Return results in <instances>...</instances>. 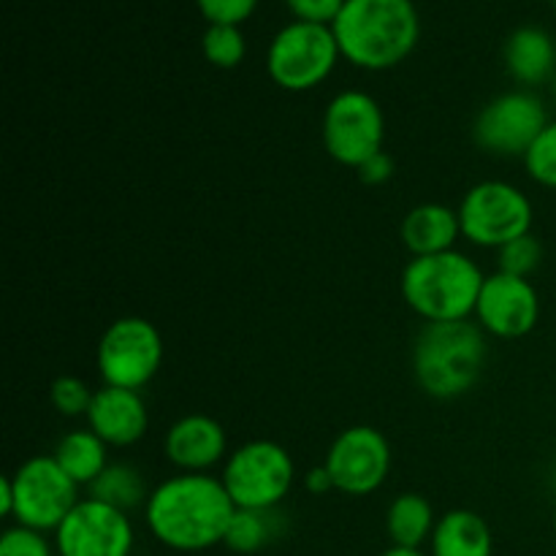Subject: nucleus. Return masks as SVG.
<instances>
[{"label":"nucleus","instance_id":"obj_1","mask_svg":"<svg viewBox=\"0 0 556 556\" xmlns=\"http://www.w3.org/2000/svg\"><path fill=\"white\" fill-rule=\"evenodd\" d=\"M237 505L228 497L220 476L177 472L150 492L144 505L147 530L172 552L195 554L226 541Z\"/></svg>","mask_w":556,"mask_h":556},{"label":"nucleus","instance_id":"obj_2","mask_svg":"<svg viewBox=\"0 0 556 556\" xmlns=\"http://www.w3.org/2000/svg\"><path fill=\"white\" fill-rule=\"evenodd\" d=\"M331 30L353 68L391 71L416 52L421 16L413 0H345Z\"/></svg>","mask_w":556,"mask_h":556},{"label":"nucleus","instance_id":"obj_3","mask_svg":"<svg viewBox=\"0 0 556 556\" xmlns=\"http://www.w3.org/2000/svg\"><path fill=\"white\" fill-rule=\"evenodd\" d=\"M413 378L440 402L470 394L486 369V331L476 320L424 324L413 340Z\"/></svg>","mask_w":556,"mask_h":556},{"label":"nucleus","instance_id":"obj_4","mask_svg":"<svg viewBox=\"0 0 556 556\" xmlns=\"http://www.w3.org/2000/svg\"><path fill=\"white\" fill-rule=\"evenodd\" d=\"M483 280L486 275L476 258L462 250H448L407 261L400 277V291L407 307L424 324H451L476 315Z\"/></svg>","mask_w":556,"mask_h":556},{"label":"nucleus","instance_id":"obj_5","mask_svg":"<svg viewBox=\"0 0 556 556\" xmlns=\"http://www.w3.org/2000/svg\"><path fill=\"white\" fill-rule=\"evenodd\" d=\"M220 481L239 510H275L291 494L296 465L275 440H250L223 462Z\"/></svg>","mask_w":556,"mask_h":556},{"label":"nucleus","instance_id":"obj_6","mask_svg":"<svg viewBox=\"0 0 556 556\" xmlns=\"http://www.w3.org/2000/svg\"><path fill=\"white\" fill-rule=\"evenodd\" d=\"M340 60V43L329 25L293 20L269 41L266 74L280 90L309 92L334 74Z\"/></svg>","mask_w":556,"mask_h":556},{"label":"nucleus","instance_id":"obj_7","mask_svg":"<svg viewBox=\"0 0 556 556\" xmlns=\"http://www.w3.org/2000/svg\"><path fill=\"white\" fill-rule=\"evenodd\" d=\"M456 212H459L462 239L483 250H500L503 244L532 233V220H535L530 195L503 179H483L472 185L462 195Z\"/></svg>","mask_w":556,"mask_h":556},{"label":"nucleus","instance_id":"obj_8","mask_svg":"<svg viewBox=\"0 0 556 556\" xmlns=\"http://www.w3.org/2000/svg\"><path fill=\"white\" fill-rule=\"evenodd\" d=\"M103 386L141 391L163 367V337L152 320L125 315L103 329L96 348Z\"/></svg>","mask_w":556,"mask_h":556},{"label":"nucleus","instance_id":"obj_9","mask_svg":"<svg viewBox=\"0 0 556 556\" xmlns=\"http://www.w3.org/2000/svg\"><path fill=\"white\" fill-rule=\"evenodd\" d=\"M326 155L345 168H358L383 152L386 114L378 98L364 90H342L326 103L320 119Z\"/></svg>","mask_w":556,"mask_h":556},{"label":"nucleus","instance_id":"obj_10","mask_svg":"<svg viewBox=\"0 0 556 556\" xmlns=\"http://www.w3.org/2000/svg\"><path fill=\"white\" fill-rule=\"evenodd\" d=\"M552 123L538 92L516 90L494 96L472 119V141L478 150L497 157H525L532 141Z\"/></svg>","mask_w":556,"mask_h":556},{"label":"nucleus","instance_id":"obj_11","mask_svg":"<svg viewBox=\"0 0 556 556\" xmlns=\"http://www.w3.org/2000/svg\"><path fill=\"white\" fill-rule=\"evenodd\" d=\"M9 478L14 489L11 519L30 530L54 532L81 500V486L65 476L54 456H33L22 462Z\"/></svg>","mask_w":556,"mask_h":556},{"label":"nucleus","instance_id":"obj_12","mask_svg":"<svg viewBox=\"0 0 556 556\" xmlns=\"http://www.w3.org/2000/svg\"><path fill=\"white\" fill-rule=\"evenodd\" d=\"M394 454L391 443L380 429L358 424L331 440L326 451L324 467L334 481V492L348 497H367L375 494L389 478Z\"/></svg>","mask_w":556,"mask_h":556},{"label":"nucleus","instance_id":"obj_13","mask_svg":"<svg viewBox=\"0 0 556 556\" xmlns=\"http://www.w3.org/2000/svg\"><path fill=\"white\" fill-rule=\"evenodd\" d=\"M52 535L58 556H130L136 546L130 514L96 497L79 500Z\"/></svg>","mask_w":556,"mask_h":556},{"label":"nucleus","instance_id":"obj_14","mask_svg":"<svg viewBox=\"0 0 556 556\" xmlns=\"http://www.w3.org/2000/svg\"><path fill=\"white\" fill-rule=\"evenodd\" d=\"M472 318L497 340H521L541 320L538 288L525 277L505 275V271L486 275Z\"/></svg>","mask_w":556,"mask_h":556},{"label":"nucleus","instance_id":"obj_15","mask_svg":"<svg viewBox=\"0 0 556 556\" xmlns=\"http://www.w3.org/2000/svg\"><path fill=\"white\" fill-rule=\"evenodd\" d=\"M228 434L217 418L188 413L166 429L163 456L177 472H212L228 459Z\"/></svg>","mask_w":556,"mask_h":556},{"label":"nucleus","instance_id":"obj_16","mask_svg":"<svg viewBox=\"0 0 556 556\" xmlns=\"http://www.w3.org/2000/svg\"><path fill=\"white\" fill-rule=\"evenodd\" d=\"M85 418L87 429H92L109 448H130L144 440L150 429V410L141 391L114 386H101L96 391Z\"/></svg>","mask_w":556,"mask_h":556},{"label":"nucleus","instance_id":"obj_17","mask_svg":"<svg viewBox=\"0 0 556 556\" xmlns=\"http://www.w3.org/2000/svg\"><path fill=\"white\" fill-rule=\"evenodd\" d=\"M503 63L510 79L525 90L552 85L556 74V43L552 33L538 25L516 27L503 47Z\"/></svg>","mask_w":556,"mask_h":556},{"label":"nucleus","instance_id":"obj_18","mask_svg":"<svg viewBox=\"0 0 556 556\" xmlns=\"http://www.w3.org/2000/svg\"><path fill=\"white\" fill-rule=\"evenodd\" d=\"M400 237L413 258L448 253V250H456V242L462 239L459 212L451 210L448 204H434V201L413 206L402 220Z\"/></svg>","mask_w":556,"mask_h":556},{"label":"nucleus","instance_id":"obj_19","mask_svg":"<svg viewBox=\"0 0 556 556\" xmlns=\"http://www.w3.org/2000/svg\"><path fill=\"white\" fill-rule=\"evenodd\" d=\"M492 527L476 510L456 508L438 519L429 541V556H492Z\"/></svg>","mask_w":556,"mask_h":556},{"label":"nucleus","instance_id":"obj_20","mask_svg":"<svg viewBox=\"0 0 556 556\" xmlns=\"http://www.w3.org/2000/svg\"><path fill=\"white\" fill-rule=\"evenodd\" d=\"M438 527V514L429 497L418 492L396 494L386 510V532H389L391 546L421 548L432 541V532Z\"/></svg>","mask_w":556,"mask_h":556},{"label":"nucleus","instance_id":"obj_21","mask_svg":"<svg viewBox=\"0 0 556 556\" xmlns=\"http://www.w3.org/2000/svg\"><path fill=\"white\" fill-rule=\"evenodd\" d=\"M52 456L71 481L87 489L112 465V459H109V445L92 429H74V432L63 434L58 440V445H54Z\"/></svg>","mask_w":556,"mask_h":556},{"label":"nucleus","instance_id":"obj_22","mask_svg":"<svg viewBox=\"0 0 556 556\" xmlns=\"http://www.w3.org/2000/svg\"><path fill=\"white\" fill-rule=\"evenodd\" d=\"M90 497L130 514L136 508H144L150 500V489H147L144 472L139 467L130 462H112L90 486Z\"/></svg>","mask_w":556,"mask_h":556},{"label":"nucleus","instance_id":"obj_23","mask_svg":"<svg viewBox=\"0 0 556 556\" xmlns=\"http://www.w3.org/2000/svg\"><path fill=\"white\" fill-rule=\"evenodd\" d=\"M282 530H286V521H282L280 508L275 510H239L237 508L231 525H228L223 546L231 548L233 554H258L261 548L275 543L277 538L282 535Z\"/></svg>","mask_w":556,"mask_h":556},{"label":"nucleus","instance_id":"obj_24","mask_svg":"<svg viewBox=\"0 0 556 556\" xmlns=\"http://www.w3.org/2000/svg\"><path fill=\"white\" fill-rule=\"evenodd\" d=\"M201 52L206 63L215 68H237L248 54V41H244L242 27L237 25H206L201 36Z\"/></svg>","mask_w":556,"mask_h":556},{"label":"nucleus","instance_id":"obj_25","mask_svg":"<svg viewBox=\"0 0 556 556\" xmlns=\"http://www.w3.org/2000/svg\"><path fill=\"white\" fill-rule=\"evenodd\" d=\"M543 264V244L541 239L532 237V233H525V237L514 239V242L503 244L497 250V271H505V275L525 277L530 280Z\"/></svg>","mask_w":556,"mask_h":556},{"label":"nucleus","instance_id":"obj_26","mask_svg":"<svg viewBox=\"0 0 556 556\" xmlns=\"http://www.w3.org/2000/svg\"><path fill=\"white\" fill-rule=\"evenodd\" d=\"M521 161H525V168L532 182H538L541 188L556 190V119L543 128V134L532 141V147Z\"/></svg>","mask_w":556,"mask_h":556},{"label":"nucleus","instance_id":"obj_27","mask_svg":"<svg viewBox=\"0 0 556 556\" xmlns=\"http://www.w3.org/2000/svg\"><path fill=\"white\" fill-rule=\"evenodd\" d=\"M92 396H96V391L85 380L76 378V375H60L52 383V389H49L52 407L65 418L87 416V410L92 405Z\"/></svg>","mask_w":556,"mask_h":556},{"label":"nucleus","instance_id":"obj_28","mask_svg":"<svg viewBox=\"0 0 556 556\" xmlns=\"http://www.w3.org/2000/svg\"><path fill=\"white\" fill-rule=\"evenodd\" d=\"M0 556H58V548L47 532L14 525L0 535Z\"/></svg>","mask_w":556,"mask_h":556},{"label":"nucleus","instance_id":"obj_29","mask_svg":"<svg viewBox=\"0 0 556 556\" xmlns=\"http://www.w3.org/2000/svg\"><path fill=\"white\" fill-rule=\"evenodd\" d=\"M261 0H195V9L206 25H237L242 27L255 14Z\"/></svg>","mask_w":556,"mask_h":556},{"label":"nucleus","instance_id":"obj_30","mask_svg":"<svg viewBox=\"0 0 556 556\" xmlns=\"http://www.w3.org/2000/svg\"><path fill=\"white\" fill-rule=\"evenodd\" d=\"M288 11L296 22H313V25H334L345 0H286Z\"/></svg>","mask_w":556,"mask_h":556},{"label":"nucleus","instance_id":"obj_31","mask_svg":"<svg viewBox=\"0 0 556 556\" xmlns=\"http://www.w3.org/2000/svg\"><path fill=\"white\" fill-rule=\"evenodd\" d=\"M356 174L364 185L378 188V185H386L391 177H394V157H391L386 150L378 152V155L369 157L367 163H362V166L356 168Z\"/></svg>","mask_w":556,"mask_h":556},{"label":"nucleus","instance_id":"obj_32","mask_svg":"<svg viewBox=\"0 0 556 556\" xmlns=\"http://www.w3.org/2000/svg\"><path fill=\"white\" fill-rule=\"evenodd\" d=\"M304 489L318 497V494L334 492V481H331L329 470H326L324 465H318V467H313V470H307V476H304Z\"/></svg>","mask_w":556,"mask_h":556},{"label":"nucleus","instance_id":"obj_33","mask_svg":"<svg viewBox=\"0 0 556 556\" xmlns=\"http://www.w3.org/2000/svg\"><path fill=\"white\" fill-rule=\"evenodd\" d=\"M11 514H14V489H11V478L3 476V481H0V516L11 519Z\"/></svg>","mask_w":556,"mask_h":556},{"label":"nucleus","instance_id":"obj_34","mask_svg":"<svg viewBox=\"0 0 556 556\" xmlns=\"http://www.w3.org/2000/svg\"><path fill=\"white\" fill-rule=\"evenodd\" d=\"M380 556H429V554H424L421 548H405V546H391V548H386L383 554Z\"/></svg>","mask_w":556,"mask_h":556},{"label":"nucleus","instance_id":"obj_35","mask_svg":"<svg viewBox=\"0 0 556 556\" xmlns=\"http://www.w3.org/2000/svg\"><path fill=\"white\" fill-rule=\"evenodd\" d=\"M552 98H554V103H556V74H554V79H552Z\"/></svg>","mask_w":556,"mask_h":556},{"label":"nucleus","instance_id":"obj_36","mask_svg":"<svg viewBox=\"0 0 556 556\" xmlns=\"http://www.w3.org/2000/svg\"><path fill=\"white\" fill-rule=\"evenodd\" d=\"M554 538H556V510H554Z\"/></svg>","mask_w":556,"mask_h":556},{"label":"nucleus","instance_id":"obj_37","mask_svg":"<svg viewBox=\"0 0 556 556\" xmlns=\"http://www.w3.org/2000/svg\"><path fill=\"white\" fill-rule=\"evenodd\" d=\"M552 3H554V5H556V0H552Z\"/></svg>","mask_w":556,"mask_h":556}]
</instances>
